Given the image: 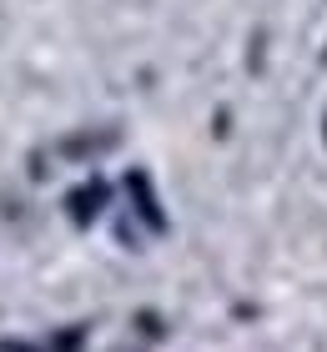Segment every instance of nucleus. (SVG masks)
I'll return each instance as SVG.
<instances>
[{"label": "nucleus", "instance_id": "3", "mask_svg": "<svg viewBox=\"0 0 327 352\" xmlns=\"http://www.w3.org/2000/svg\"><path fill=\"white\" fill-rule=\"evenodd\" d=\"M322 60H327V51H322Z\"/></svg>", "mask_w": 327, "mask_h": 352}, {"label": "nucleus", "instance_id": "1", "mask_svg": "<svg viewBox=\"0 0 327 352\" xmlns=\"http://www.w3.org/2000/svg\"><path fill=\"white\" fill-rule=\"evenodd\" d=\"M65 206H71V221H81V227H86V221H96V212L106 206V186H101V182L76 186L71 197H65Z\"/></svg>", "mask_w": 327, "mask_h": 352}, {"label": "nucleus", "instance_id": "2", "mask_svg": "<svg viewBox=\"0 0 327 352\" xmlns=\"http://www.w3.org/2000/svg\"><path fill=\"white\" fill-rule=\"evenodd\" d=\"M131 191H136V206H141V212H146V221H151V227L161 232V227H167V217H161L156 212V201H151V186H146V176H131V182H126Z\"/></svg>", "mask_w": 327, "mask_h": 352}]
</instances>
